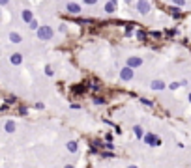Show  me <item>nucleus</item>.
Returning a JSON list of instances; mask_svg holds the SVG:
<instances>
[{
	"instance_id": "nucleus-6",
	"label": "nucleus",
	"mask_w": 191,
	"mask_h": 168,
	"mask_svg": "<svg viewBox=\"0 0 191 168\" xmlns=\"http://www.w3.org/2000/svg\"><path fill=\"white\" fill-rule=\"evenodd\" d=\"M122 77H124V79H129V77H131V71H129V69H124V71H122Z\"/></svg>"
},
{
	"instance_id": "nucleus-8",
	"label": "nucleus",
	"mask_w": 191,
	"mask_h": 168,
	"mask_svg": "<svg viewBox=\"0 0 191 168\" xmlns=\"http://www.w3.org/2000/svg\"><path fill=\"white\" fill-rule=\"evenodd\" d=\"M141 64V60L139 58H133V60H129V66H139Z\"/></svg>"
},
{
	"instance_id": "nucleus-1",
	"label": "nucleus",
	"mask_w": 191,
	"mask_h": 168,
	"mask_svg": "<svg viewBox=\"0 0 191 168\" xmlns=\"http://www.w3.org/2000/svg\"><path fill=\"white\" fill-rule=\"evenodd\" d=\"M51 36H53V32H51V28H47V26H43L41 30H39V38L41 39H49Z\"/></svg>"
},
{
	"instance_id": "nucleus-5",
	"label": "nucleus",
	"mask_w": 191,
	"mask_h": 168,
	"mask_svg": "<svg viewBox=\"0 0 191 168\" xmlns=\"http://www.w3.org/2000/svg\"><path fill=\"white\" fill-rule=\"evenodd\" d=\"M67 10H69V11H73V13H77V11H79V8L75 6V4H69V6H67Z\"/></svg>"
},
{
	"instance_id": "nucleus-4",
	"label": "nucleus",
	"mask_w": 191,
	"mask_h": 168,
	"mask_svg": "<svg viewBox=\"0 0 191 168\" xmlns=\"http://www.w3.org/2000/svg\"><path fill=\"white\" fill-rule=\"evenodd\" d=\"M11 62H13V64H21V54H13V56H11Z\"/></svg>"
},
{
	"instance_id": "nucleus-11",
	"label": "nucleus",
	"mask_w": 191,
	"mask_h": 168,
	"mask_svg": "<svg viewBox=\"0 0 191 168\" xmlns=\"http://www.w3.org/2000/svg\"><path fill=\"white\" fill-rule=\"evenodd\" d=\"M0 4H8V0H0Z\"/></svg>"
},
{
	"instance_id": "nucleus-7",
	"label": "nucleus",
	"mask_w": 191,
	"mask_h": 168,
	"mask_svg": "<svg viewBox=\"0 0 191 168\" xmlns=\"http://www.w3.org/2000/svg\"><path fill=\"white\" fill-rule=\"evenodd\" d=\"M141 11H142V13H146V11H148V4L141 2Z\"/></svg>"
},
{
	"instance_id": "nucleus-9",
	"label": "nucleus",
	"mask_w": 191,
	"mask_h": 168,
	"mask_svg": "<svg viewBox=\"0 0 191 168\" xmlns=\"http://www.w3.org/2000/svg\"><path fill=\"white\" fill-rule=\"evenodd\" d=\"M23 17H25V21H30V19H32L30 11H25V13H23Z\"/></svg>"
},
{
	"instance_id": "nucleus-2",
	"label": "nucleus",
	"mask_w": 191,
	"mask_h": 168,
	"mask_svg": "<svg viewBox=\"0 0 191 168\" xmlns=\"http://www.w3.org/2000/svg\"><path fill=\"white\" fill-rule=\"evenodd\" d=\"M6 131H8V133H13V131H15V123L13 122H8L6 123Z\"/></svg>"
},
{
	"instance_id": "nucleus-10",
	"label": "nucleus",
	"mask_w": 191,
	"mask_h": 168,
	"mask_svg": "<svg viewBox=\"0 0 191 168\" xmlns=\"http://www.w3.org/2000/svg\"><path fill=\"white\" fill-rule=\"evenodd\" d=\"M154 88H156V90L157 88H163V82H154Z\"/></svg>"
},
{
	"instance_id": "nucleus-3",
	"label": "nucleus",
	"mask_w": 191,
	"mask_h": 168,
	"mask_svg": "<svg viewBox=\"0 0 191 168\" xmlns=\"http://www.w3.org/2000/svg\"><path fill=\"white\" fill-rule=\"evenodd\" d=\"M10 39L13 43H19V41H21V36H19V34H10Z\"/></svg>"
}]
</instances>
